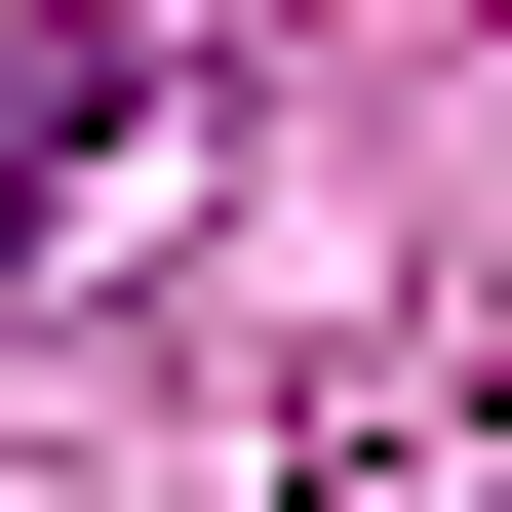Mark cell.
<instances>
[{"label": "cell", "mask_w": 512, "mask_h": 512, "mask_svg": "<svg viewBox=\"0 0 512 512\" xmlns=\"http://www.w3.org/2000/svg\"><path fill=\"white\" fill-rule=\"evenodd\" d=\"M119 158H158V40H119V0H0V276H40Z\"/></svg>", "instance_id": "obj_1"}]
</instances>
